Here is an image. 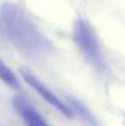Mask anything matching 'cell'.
<instances>
[{
  "mask_svg": "<svg viewBox=\"0 0 125 126\" xmlns=\"http://www.w3.org/2000/svg\"><path fill=\"white\" fill-rule=\"evenodd\" d=\"M4 27L9 37L22 49L27 51L41 50L43 37L37 31L31 20L16 6L7 4L1 10Z\"/></svg>",
  "mask_w": 125,
  "mask_h": 126,
  "instance_id": "1",
  "label": "cell"
},
{
  "mask_svg": "<svg viewBox=\"0 0 125 126\" xmlns=\"http://www.w3.org/2000/svg\"><path fill=\"white\" fill-rule=\"evenodd\" d=\"M74 36L79 48L87 56V59L94 64H99L102 59V51L96 32L91 27V25L87 23L85 20H77L75 23Z\"/></svg>",
  "mask_w": 125,
  "mask_h": 126,
  "instance_id": "2",
  "label": "cell"
},
{
  "mask_svg": "<svg viewBox=\"0 0 125 126\" xmlns=\"http://www.w3.org/2000/svg\"><path fill=\"white\" fill-rule=\"evenodd\" d=\"M21 76H22V79L30 84L48 104H50L52 107H54L56 110H59V111H60L61 114H64L65 116H71V115H72V111L70 110V108L68 107V104H65L64 102H61L48 87H45L44 84L42 83L41 81H39L30 70L21 69Z\"/></svg>",
  "mask_w": 125,
  "mask_h": 126,
  "instance_id": "3",
  "label": "cell"
},
{
  "mask_svg": "<svg viewBox=\"0 0 125 126\" xmlns=\"http://www.w3.org/2000/svg\"><path fill=\"white\" fill-rule=\"evenodd\" d=\"M15 107L17 108L18 113L21 114L22 119L25 120L27 126H49L41 114L35 108H32L28 103H26L25 100L16 99Z\"/></svg>",
  "mask_w": 125,
  "mask_h": 126,
  "instance_id": "4",
  "label": "cell"
},
{
  "mask_svg": "<svg viewBox=\"0 0 125 126\" xmlns=\"http://www.w3.org/2000/svg\"><path fill=\"white\" fill-rule=\"evenodd\" d=\"M0 79L7 86H11L14 88H17L18 87L17 77L15 76V74L7 67V65L1 59H0Z\"/></svg>",
  "mask_w": 125,
  "mask_h": 126,
  "instance_id": "5",
  "label": "cell"
}]
</instances>
